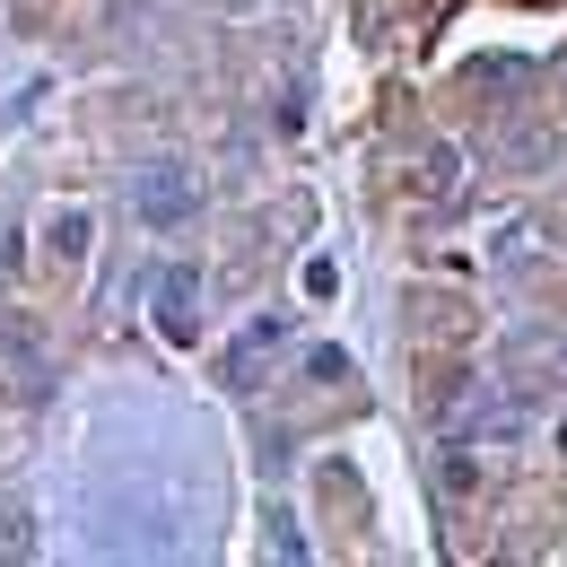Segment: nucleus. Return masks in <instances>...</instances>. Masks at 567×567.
Instances as JSON below:
<instances>
[{
  "mask_svg": "<svg viewBox=\"0 0 567 567\" xmlns=\"http://www.w3.org/2000/svg\"><path fill=\"white\" fill-rule=\"evenodd\" d=\"M132 210H141L148 236H175V227H193V218H202V175H193L184 157H148L141 175H132Z\"/></svg>",
  "mask_w": 567,
  "mask_h": 567,
  "instance_id": "nucleus-1",
  "label": "nucleus"
},
{
  "mask_svg": "<svg viewBox=\"0 0 567 567\" xmlns=\"http://www.w3.org/2000/svg\"><path fill=\"white\" fill-rule=\"evenodd\" d=\"M402 323H411V341H420V350H463V341L481 332V306H472L463 288L420 280L411 297H402Z\"/></svg>",
  "mask_w": 567,
  "mask_h": 567,
  "instance_id": "nucleus-2",
  "label": "nucleus"
},
{
  "mask_svg": "<svg viewBox=\"0 0 567 567\" xmlns=\"http://www.w3.org/2000/svg\"><path fill=\"white\" fill-rule=\"evenodd\" d=\"M148 332H157V341H175V350H193V341H202V271H184V262H175V271H157V280H148Z\"/></svg>",
  "mask_w": 567,
  "mask_h": 567,
  "instance_id": "nucleus-3",
  "label": "nucleus"
},
{
  "mask_svg": "<svg viewBox=\"0 0 567 567\" xmlns=\"http://www.w3.org/2000/svg\"><path fill=\"white\" fill-rule=\"evenodd\" d=\"M489 157H497V175H550L559 166V123L550 114H506Z\"/></svg>",
  "mask_w": 567,
  "mask_h": 567,
  "instance_id": "nucleus-4",
  "label": "nucleus"
},
{
  "mask_svg": "<svg viewBox=\"0 0 567 567\" xmlns=\"http://www.w3.org/2000/svg\"><path fill=\"white\" fill-rule=\"evenodd\" d=\"M411 193H420V202H463V148H454V141H427Z\"/></svg>",
  "mask_w": 567,
  "mask_h": 567,
  "instance_id": "nucleus-5",
  "label": "nucleus"
},
{
  "mask_svg": "<svg viewBox=\"0 0 567 567\" xmlns=\"http://www.w3.org/2000/svg\"><path fill=\"white\" fill-rule=\"evenodd\" d=\"M0 367H9V393H18V402H35V393H44V375H53L44 350H27V332H18V323L0 332Z\"/></svg>",
  "mask_w": 567,
  "mask_h": 567,
  "instance_id": "nucleus-6",
  "label": "nucleus"
},
{
  "mask_svg": "<svg viewBox=\"0 0 567 567\" xmlns=\"http://www.w3.org/2000/svg\"><path fill=\"white\" fill-rule=\"evenodd\" d=\"M87 227H96L87 210H53V262H79V254H87Z\"/></svg>",
  "mask_w": 567,
  "mask_h": 567,
  "instance_id": "nucleus-7",
  "label": "nucleus"
},
{
  "mask_svg": "<svg viewBox=\"0 0 567 567\" xmlns=\"http://www.w3.org/2000/svg\"><path fill=\"white\" fill-rule=\"evenodd\" d=\"M35 550V533H27V506L18 497H0V559H27Z\"/></svg>",
  "mask_w": 567,
  "mask_h": 567,
  "instance_id": "nucleus-8",
  "label": "nucleus"
},
{
  "mask_svg": "<svg viewBox=\"0 0 567 567\" xmlns=\"http://www.w3.org/2000/svg\"><path fill=\"white\" fill-rule=\"evenodd\" d=\"M524 79V62H472L463 71V96H481V87H515Z\"/></svg>",
  "mask_w": 567,
  "mask_h": 567,
  "instance_id": "nucleus-9",
  "label": "nucleus"
},
{
  "mask_svg": "<svg viewBox=\"0 0 567 567\" xmlns=\"http://www.w3.org/2000/svg\"><path fill=\"white\" fill-rule=\"evenodd\" d=\"M306 375L315 384H350V350H306Z\"/></svg>",
  "mask_w": 567,
  "mask_h": 567,
  "instance_id": "nucleus-10",
  "label": "nucleus"
},
{
  "mask_svg": "<svg viewBox=\"0 0 567 567\" xmlns=\"http://www.w3.org/2000/svg\"><path fill=\"white\" fill-rule=\"evenodd\" d=\"M271 550H280V559H306V533H297V515H280V506H271Z\"/></svg>",
  "mask_w": 567,
  "mask_h": 567,
  "instance_id": "nucleus-11",
  "label": "nucleus"
},
{
  "mask_svg": "<svg viewBox=\"0 0 567 567\" xmlns=\"http://www.w3.org/2000/svg\"><path fill=\"white\" fill-rule=\"evenodd\" d=\"M332 288H341V271H332V262L315 254V262H306V297H332Z\"/></svg>",
  "mask_w": 567,
  "mask_h": 567,
  "instance_id": "nucleus-12",
  "label": "nucleus"
},
{
  "mask_svg": "<svg viewBox=\"0 0 567 567\" xmlns=\"http://www.w3.org/2000/svg\"><path fill=\"white\" fill-rule=\"evenodd\" d=\"M542 367H550V384H567V332H559V341H542Z\"/></svg>",
  "mask_w": 567,
  "mask_h": 567,
  "instance_id": "nucleus-13",
  "label": "nucleus"
},
{
  "mask_svg": "<svg viewBox=\"0 0 567 567\" xmlns=\"http://www.w3.org/2000/svg\"><path fill=\"white\" fill-rule=\"evenodd\" d=\"M559 454H567V420H559Z\"/></svg>",
  "mask_w": 567,
  "mask_h": 567,
  "instance_id": "nucleus-14",
  "label": "nucleus"
}]
</instances>
